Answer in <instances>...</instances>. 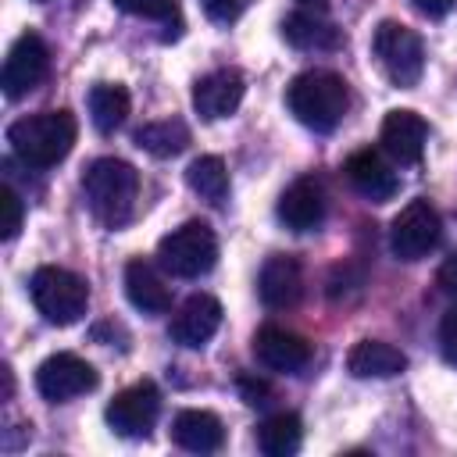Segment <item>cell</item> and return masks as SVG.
<instances>
[{
	"label": "cell",
	"mask_w": 457,
	"mask_h": 457,
	"mask_svg": "<svg viewBox=\"0 0 457 457\" xmlns=\"http://www.w3.org/2000/svg\"><path fill=\"white\" fill-rule=\"evenodd\" d=\"M186 182L196 196H204L207 204H225L228 196V171H225V161L214 157V154H204L196 157L189 168H186Z\"/></svg>",
	"instance_id": "d4e9b609"
},
{
	"label": "cell",
	"mask_w": 457,
	"mask_h": 457,
	"mask_svg": "<svg viewBox=\"0 0 457 457\" xmlns=\"http://www.w3.org/2000/svg\"><path fill=\"white\" fill-rule=\"evenodd\" d=\"M239 389H243V400L246 403H268V396H271V389H268V382H261V378H239Z\"/></svg>",
	"instance_id": "4dcf8cb0"
},
{
	"label": "cell",
	"mask_w": 457,
	"mask_h": 457,
	"mask_svg": "<svg viewBox=\"0 0 457 457\" xmlns=\"http://www.w3.org/2000/svg\"><path fill=\"white\" fill-rule=\"evenodd\" d=\"M414 7H418L421 14H428V18H443V14L453 7V0H414Z\"/></svg>",
	"instance_id": "1f68e13d"
},
{
	"label": "cell",
	"mask_w": 457,
	"mask_h": 457,
	"mask_svg": "<svg viewBox=\"0 0 457 457\" xmlns=\"http://www.w3.org/2000/svg\"><path fill=\"white\" fill-rule=\"evenodd\" d=\"M286 107L289 114L314 129V132H332L346 107H350V89H346V79L328 71V68H311V71H300L289 86H286Z\"/></svg>",
	"instance_id": "7a4b0ae2"
},
{
	"label": "cell",
	"mask_w": 457,
	"mask_h": 457,
	"mask_svg": "<svg viewBox=\"0 0 457 457\" xmlns=\"http://www.w3.org/2000/svg\"><path fill=\"white\" fill-rule=\"evenodd\" d=\"M425 139H428V125L421 114L400 107V111H389L382 118V129H378V143L382 150L396 161V164H418L421 154H425Z\"/></svg>",
	"instance_id": "7c38bea8"
},
{
	"label": "cell",
	"mask_w": 457,
	"mask_h": 457,
	"mask_svg": "<svg viewBox=\"0 0 457 457\" xmlns=\"http://www.w3.org/2000/svg\"><path fill=\"white\" fill-rule=\"evenodd\" d=\"M75 136H79V125L68 111L25 114L7 129V143L14 157L25 161L29 168H54L57 161H64L75 146Z\"/></svg>",
	"instance_id": "3957f363"
},
{
	"label": "cell",
	"mask_w": 457,
	"mask_h": 457,
	"mask_svg": "<svg viewBox=\"0 0 457 457\" xmlns=\"http://www.w3.org/2000/svg\"><path fill=\"white\" fill-rule=\"evenodd\" d=\"M118 11L150 18V21H175L179 25V0H111Z\"/></svg>",
	"instance_id": "484cf974"
},
{
	"label": "cell",
	"mask_w": 457,
	"mask_h": 457,
	"mask_svg": "<svg viewBox=\"0 0 457 457\" xmlns=\"http://www.w3.org/2000/svg\"><path fill=\"white\" fill-rule=\"evenodd\" d=\"M50 68V50L36 32H25L11 43L7 57H4V71H0V86L7 100H21L25 93H32Z\"/></svg>",
	"instance_id": "ba28073f"
},
{
	"label": "cell",
	"mask_w": 457,
	"mask_h": 457,
	"mask_svg": "<svg viewBox=\"0 0 457 457\" xmlns=\"http://www.w3.org/2000/svg\"><path fill=\"white\" fill-rule=\"evenodd\" d=\"M36 4H46V0H36Z\"/></svg>",
	"instance_id": "836d02e7"
},
{
	"label": "cell",
	"mask_w": 457,
	"mask_h": 457,
	"mask_svg": "<svg viewBox=\"0 0 457 457\" xmlns=\"http://www.w3.org/2000/svg\"><path fill=\"white\" fill-rule=\"evenodd\" d=\"M278 221L289 228V232H311L321 225L325 218V193H321V182L318 179H296L282 189L278 196V207H275Z\"/></svg>",
	"instance_id": "5bb4252c"
},
{
	"label": "cell",
	"mask_w": 457,
	"mask_h": 457,
	"mask_svg": "<svg viewBox=\"0 0 457 457\" xmlns=\"http://www.w3.org/2000/svg\"><path fill=\"white\" fill-rule=\"evenodd\" d=\"M200 4H204L207 18H214V21H236L253 0H200Z\"/></svg>",
	"instance_id": "f1b7e54d"
},
{
	"label": "cell",
	"mask_w": 457,
	"mask_h": 457,
	"mask_svg": "<svg viewBox=\"0 0 457 457\" xmlns=\"http://www.w3.org/2000/svg\"><path fill=\"white\" fill-rule=\"evenodd\" d=\"M257 293L264 300V307H293L300 296H303V268L296 257L289 253H275L261 264V275H257Z\"/></svg>",
	"instance_id": "2e32d148"
},
{
	"label": "cell",
	"mask_w": 457,
	"mask_h": 457,
	"mask_svg": "<svg viewBox=\"0 0 457 457\" xmlns=\"http://www.w3.org/2000/svg\"><path fill=\"white\" fill-rule=\"evenodd\" d=\"M439 346H443V357L457 364V303L439 321Z\"/></svg>",
	"instance_id": "83f0119b"
},
{
	"label": "cell",
	"mask_w": 457,
	"mask_h": 457,
	"mask_svg": "<svg viewBox=\"0 0 457 457\" xmlns=\"http://www.w3.org/2000/svg\"><path fill=\"white\" fill-rule=\"evenodd\" d=\"M253 357L271 368V371H286V375H296L307 368L311 361V343L289 328H278V325H264L257 328L253 336Z\"/></svg>",
	"instance_id": "4fadbf2b"
},
{
	"label": "cell",
	"mask_w": 457,
	"mask_h": 457,
	"mask_svg": "<svg viewBox=\"0 0 457 457\" xmlns=\"http://www.w3.org/2000/svg\"><path fill=\"white\" fill-rule=\"evenodd\" d=\"M371 54L393 86H400V89L418 86V79L425 71V46L414 29H407L400 21H378V29L371 36Z\"/></svg>",
	"instance_id": "8992f818"
},
{
	"label": "cell",
	"mask_w": 457,
	"mask_h": 457,
	"mask_svg": "<svg viewBox=\"0 0 457 457\" xmlns=\"http://www.w3.org/2000/svg\"><path fill=\"white\" fill-rule=\"evenodd\" d=\"M346 368L357 378H393L407 368V353L382 339H361L346 353Z\"/></svg>",
	"instance_id": "d6986e66"
},
{
	"label": "cell",
	"mask_w": 457,
	"mask_h": 457,
	"mask_svg": "<svg viewBox=\"0 0 457 457\" xmlns=\"http://www.w3.org/2000/svg\"><path fill=\"white\" fill-rule=\"evenodd\" d=\"M171 439L189 453H214L225 443V425L211 411H182L171 421Z\"/></svg>",
	"instance_id": "ffe728a7"
},
{
	"label": "cell",
	"mask_w": 457,
	"mask_h": 457,
	"mask_svg": "<svg viewBox=\"0 0 457 457\" xmlns=\"http://www.w3.org/2000/svg\"><path fill=\"white\" fill-rule=\"evenodd\" d=\"M436 282H439V289H443L450 300H457V253H450V257L439 264Z\"/></svg>",
	"instance_id": "f546056e"
},
{
	"label": "cell",
	"mask_w": 457,
	"mask_h": 457,
	"mask_svg": "<svg viewBox=\"0 0 457 457\" xmlns=\"http://www.w3.org/2000/svg\"><path fill=\"white\" fill-rule=\"evenodd\" d=\"M125 296L143 314H164L171 307V289L164 286L157 268L150 261H143V257L125 264Z\"/></svg>",
	"instance_id": "ac0fdd59"
},
{
	"label": "cell",
	"mask_w": 457,
	"mask_h": 457,
	"mask_svg": "<svg viewBox=\"0 0 457 457\" xmlns=\"http://www.w3.org/2000/svg\"><path fill=\"white\" fill-rule=\"evenodd\" d=\"M443 239V221L428 200H411L389 225V246L396 261H421Z\"/></svg>",
	"instance_id": "52a82bcc"
},
{
	"label": "cell",
	"mask_w": 457,
	"mask_h": 457,
	"mask_svg": "<svg viewBox=\"0 0 457 457\" xmlns=\"http://www.w3.org/2000/svg\"><path fill=\"white\" fill-rule=\"evenodd\" d=\"M29 296L36 303V311L50 321V325H75L86 314L89 303V286L82 275L57 268V264H43L36 268V275L29 278Z\"/></svg>",
	"instance_id": "277c9868"
},
{
	"label": "cell",
	"mask_w": 457,
	"mask_h": 457,
	"mask_svg": "<svg viewBox=\"0 0 457 457\" xmlns=\"http://www.w3.org/2000/svg\"><path fill=\"white\" fill-rule=\"evenodd\" d=\"M218 261V239L207 221H186L157 243V264L175 278H200Z\"/></svg>",
	"instance_id": "5b68a950"
},
{
	"label": "cell",
	"mask_w": 457,
	"mask_h": 457,
	"mask_svg": "<svg viewBox=\"0 0 457 457\" xmlns=\"http://www.w3.org/2000/svg\"><path fill=\"white\" fill-rule=\"evenodd\" d=\"M136 146L146 150L150 157H175L189 146V129L179 118H164V121H150L136 132Z\"/></svg>",
	"instance_id": "603a6c76"
},
{
	"label": "cell",
	"mask_w": 457,
	"mask_h": 457,
	"mask_svg": "<svg viewBox=\"0 0 457 457\" xmlns=\"http://www.w3.org/2000/svg\"><path fill=\"white\" fill-rule=\"evenodd\" d=\"M243 75L236 68H218V71H207L204 79H196L193 86V107L204 121H218V118H228L239 104H243Z\"/></svg>",
	"instance_id": "8fae6325"
},
{
	"label": "cell",
	"mask_w": 457,
	"mask_h": 457,
	"mask_svg": "<svg viewBox=\"0 0 457 457\" xmlns=\"http://www.w3.org/2000/svg\"><path fill=\"white\" fill-rule=\"evenodd\" d=\"M218 325H221V303L214 296H207V293H196L175 311V318L168 325V336L179 346H193L196 350L218 332Z\"/></svg>",
	"instance_id": "9a60e30c"
},
{
	"label": "cell",
	"mask_w": 457,
	"mask_h": 457,
	"mask_svg": "<svg viewBox=\"0 0 457 457\" xmlns=\"http://www.w3.org/2000/svg\"><path fill=\"white\" fill-rule=\"evenodd\" d=\"M157 411H161V393H157V386H154V382H136V386L121 389V393L107 403L104 418H107V425H111L118 436H125V439H143V436H150V428H154V421H157Z\"/></svg>",
	"instance_id": "30bf717a"
},
{
	"label": "cell",
	"mask_w": 457,
	"mask_h": 457,
	"mask_svg": "<svg viewBox=\"0 0 457 457\" xmlns=\"http://www.w3.org/2000/svg\"><path fill=\"white\" fill-rule=\"evenodd\" d=\"M282 39L296 50H339L343 29H336L328 18H321L314 11H293L282 21Z\"/></svg>",
	"instance_id": "44dd1931"
},
{
	"label": "cell",
	"mask_w": 457,
	"mask_h": 457,
	"mask_svg": "<svg viewBox=\"0 0 457 457\" xmlns=\"http://www.w3.org/2000/svg\"><path fill=\"white\" fill-rule=\"evenodd\" d=\"M96 382H100L96 368L75 353H50L36 368V389L50 403H64L71 396H82V393L96 389Z\"/></svg>",
	"instance_id": "9c48e42d"
},
{
	"label": "cell",
	"mask_w": 457,
	"mask_h": 457,
	"mask_svg": "<svg viewBox=\"0 0 457 457\" xmlns=\"http://www.w3.org/2000/svg\"><path fill=\"white\" fill-rule=\"evenodd\" d=\"M300 4H318V7H321V4H325V0H300Z\"/></svg>",
	"instance_id": "d6a6232c"
},
{
	"label": "cell",
	"mask_w": 457,
	"mask_h": 457,
	"mask_svg": "<svg viewBox=\"0 0 457 457\" xmlns=\"http://www.w3.org/2000/svg\"><path fill=\"white\" fill-rule=\"evenodd\" d=\"M303 443V425L296 414H271L268 421H261L257 428V446L268 453V457H289L296 453Z\"/></svg>",
	"instance_id": "cb8c5ba5"
},
{
	"label": "cell",
	"mask_w": 457,
	"mask_h": 457,
	"mask_svg": "<svg viewBox=\"0 0 457 457\" xmlns=\"http://www.w3.org/2000/svg\"><path fill=\"white\" fill-rule=\"evenodd\" d=\"M0 211H4V221H0V236H4V239H14V236H18V228H21V214H25V204H21V196H18L11 186H4V189H0Z\"/></svg>",
	"instance_id": "4316f807"
},
{
	"label": "cell",
	"mask_w": 457,
	"mask_h": 457,
	"mask_svg": "<svg viewBox=\"0 0 457 457\" xmlns=\"http://www.w3.org/2000/svg\"><path fill=\"white\" fill-rule=\"evenodd\" d=\"M89 104V121L96 132L111 136L114 129H121V121L129 118V89L118 82H96L86 96Z\"/></svg>",
	"instance_id": "7402d4cb"
},
{
	"label": "cell",
	"mask_w": 457,
	"mask_h": 457,
	"mask_svg": "<svg viewBox=\"0 0 457 457\" xmlns=\"http://www.w3.org/2000/svg\"><path fill=\"white\" fill-rule=\"evenodd\" d=\"M82 193L96 221H104L107 228H121L136 211L139 171L121 157H96L82 171Z\"/></svg>",
	"instance_id": "6da1fadb"
},
{
	"label": "cell",
	"mask_w": 457,
	"mask_h": 457,
	"mask_svg": "<svg viewBox=\"0 0 457 457\" xmlns=\"http://www.w3.org/2000/svg\"><path fill=\"white\" fill-rule=\"evenodd\" d=\"M343 171H346L350 186H353L361 196L375 200V204H382V200H389V196L396 193V171H393V168L386 164V157L375 154V150H357V154H350L346 164H343Z\"/></svg>",
	"instance_id": "e0dca14e"
}]
</instances>
